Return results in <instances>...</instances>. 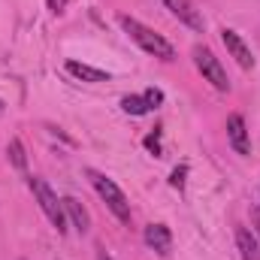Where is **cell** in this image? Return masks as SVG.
<instances>
[{"instance_id": "6da1fadb", "label": "cell", "mask_w": 260, "mask_h": 260, "mask_svg": "<svg viewBox=\"0 0 260 260\" xmlns=\"http://www.w3.org/2000/svg\"><path fill=\"white\" fill-rule=\"evenodd\" d=\"M121 27H124V34H127V37L139 46V49H142V52H148V55H154V58H160V61H173V58H176L173 43H170V40H164L160 34H154L148 24H142V21L130 18V15H121Z\"/></svg>"}, {"instance_id": "7a4b0ae2", "label": "cell", "mask_w": 260, "mask_h": 260, "mask_svg": "<svg viewBox=\"0 0 260 260\" xmlns=\"http://www.w3.org/2000/svg\"><path fill=\"white\" fill-rule=\"evenodd\" d=\"M27 188H30V194L34 200L40 203V209L46 212V218L52 221V227L64 236L67 230H70V221H67V209H64V200H58V194L49 188V182L46 179H40V176H30L27 179Z\"/></svg>"}, {"instance_id": "3957f363", "label": "cell", "mask_w": 260, "mask_h": 260, "mask_svg": "<svg viewBox=\"0 0 260 260\" xmlns=\"http://www.w3.org/2000/svg\"><path fill=\"white\" fill-rule=\"evenodd\" d=\"M88 179H91V185H94V191L100 194V200L106 203V209L121 221V224H130V203L124 191L112 182V179H106L103 173H97V170H88Z\"/></svg>"}, {"instance_id": "277c9868", "label": "cell", "mask_w": 260, "mask_h": 260, "mask_svg": "<svg viewBox=\"0 0 260 260\" xmlns=\"http://www.w3.org/2000/svg\"><path fill=\"white\" fill-rule=\"evenodd\" d=\"M194 64L197 70L203 73V79L206 82H212V88L215 91H230V79H227V70L221 67V61L215 58V52L212 49H206V46H194Z\"/></svg>"}, {"instance_id": "5b68a950", "label": "cell", "mask_w": 260, "mask_h": 260, "mask_svg": "<svg viewBox=\"0 0 260 260\" xmlns=\"http://www.w3.org/2000/svg\"><path fill=\"white\" fill-rule=\"evenodd\" d=\"M182 24H188L191 30H203L206 27V21H203V12L197 9V3L194 0H160Z\"/></svg>"}, {"instance_id": "8992f818", "label": "cell", "mask_w": 260, "mask_h": 260, "mask_svg": "<svg viewBox=\"0 0 260 260\" xmlns=\"http://www.w3.org/2000/svg\"><path fill=\"white\" fill-rule=\"evenodd\" d=\"M221 43L227 46V52H230V58H236V64L242 67V70H251L254 67V55H251V49H248V43L236 34V30H230V27H224L221 30Z\"/></svg>"}, {"instance_id": "52a82bcc", "label": "cell", "mask_w": 260, "mask_h": 260, "mask_svg": "<svg viewBox=\"0 0 260 260\" xmlns=\"http://www.w3.org/2000/svg\"><path fill=\"white\" fill-rule=\"evenodd\" d=\"M142 239H145V245H148L151 251H157L160 257H167V254L173 251V233H170L167 224H148L145 233H142Z\"/></svg>"}, {"instance_id": "ba28073f", "label": "cell", "mask_w": 260, "mask_h": 260, "mask_svg": "<svg viewBox=\"0 0 260 260\" xmlns=\"http://www.w3.org/2000/svg\"><path fill=\"white\" fill-rule=\"evenodd\" d=\"M227 139L230 145L236 148V154H251V139H248V127H245V118L239 112H233L227 118Z\"/></svg>"}, {"instance_id": "9c48e42d", "label": "cell", "mask_w": 260, "mask_h": 260, "mask_svg": "<svg viewBox=\"0 0 260 260\" xmlns=\"http://www.w3.org/2000/svg\"><path fill=\"white\" fill-rule=\"evenodd\" d=\"M236 248L242 260H260V242L248 227H236Z\"/></svg>"}, {"instance_id": "30bf717a", "label": "cell", "mask_w": 260, "mask_h": 260, "mask_svg": "<svg viewBox=\"0 0 260 260\" xmlns=\"http://www.w3.org/2000/svg\"><path fill=\"white\" fill-rule=\"evenodd\" d=\"M64 209H67V221L79 230V233H88V227H91V218H88V212H85V206L76 200V197H64Z\"/></svg>"}, {"instance_id": "8fae6325", "label": "cell", "mask_w": 260, "mask_h": 260, "mask_svg": "<svg viewBox=\"0 0 260 260\" xmlns=\"http://www.w3.org/2000/svg\"><path fill=\"white\" fill-rule=\"evenodd\" d=\"M67 73L82 79V82H109V73L106 70H97L91 64H79V61H67Z\"/></svg>"}, {"instance_id": "7c38bea8", "label": "cell", "mask_w": 260, "mask_h": 260, "mask_svg": "<svg viewBox=\"0 0 260 260\" xmlns=\"http://www.w3.org/2000/svg\"><path fill=\"white\" fill-rule=\"evenodd\" d=\"M6 154H9V160H12V167H15L18 173H24V170H27V154H24V145H21V139H18V136H15V139H9Z\"/></svg>"}, {"instance_id": "4fadbf2b", "label": "cell", "mask_w": 260, "mask_h": 260, "mask_svg": "<svg viewBox=\"0 0 260 260\" xmlns=\"http://www.w3.org/2000/svg\"><path fill=\"white\" fill-rule=\"evenodd\" d=\"M121 109H124L127 115H145V112H151V106H148V100H145L142 94H127V97L121 100Z\"/></svg>"}, {"instance_id": "5bb4252c", "label": "cell", "mask_w": 260, "mask_h": 260, "mask_svg": "<svg viewBox=\"0 0 260 260\" xmlns=\"http://www.w3.org/2000/svg\"><path fill=\"white\" fill-rule=\"evenodd\" d=\"M145 148L154 154V157H164V145H160V130H154V133H148L145 136Z\"/></svg>"}, {"instance_id": "9a60e30c", "label": "cell", "mask_w": 260, "mask_h": 260, "mask_svg": "<svg viewBox=\"0 0 260 260\" xmlns=\"http://www.w3.org/2000/svg\"><path fill=\"white\" fill-rule=\"evenodd\" d=\"M185 176H188V164H182V167H176V170H173L170 185H173L176 191H185Z\"/></svg>"}, {"instance_id": "2e32d148", "label": "cell", "mask_w": 260, "mask_h": 260, "mask_svg": "<svg viewBox=\"0 0 260 260\" xmlns=\"http://www.w3.org/2000/svg\"><path fill=\"white\" fill-rule=\"evenodd\" d=\"M142 97L148 100V106H151V109H157V106L164 103V91H160V88H148V91H145Z\"/></svg>"}, {"instance_id": "e0dca14e", "label": "cell", "mask_w": 260, "mask_h": 260, "mask_svg": "<svg viewBox=\"0 0 260 260\" xmlns=\"http://www.w3.org/2000/svg\"><path fill=\"white\" fill-rule=\"evenodd\" d=\"M251 224H254V236H257V242H260V206L251 209Z\"/></svg>"}, {"instance_id": "ac0fdd59", "label": "cell", "mask_w": 260, "mask_h": 260, "mask_svg": "<svg viewBox=\"0 0 260 260\" xmlns=\"http://www.w3.org/2000/svg\"><path fill=\"white\" fill-rule=\"evenodd\" d=\"M67 3H70V0H49V9H52V12H64Z\"/></svg>"}, {"instance_id": "d6986e66", "label": "cell", "mask_w": 260, "mask_h": 260, "mask_svg": "<svg viewBox=\"0 0 260 260\" xmlns=\"http://www.w3.org/2000/svg\"><path fill=\"white\" fill-rule=\"evenodd\" d=\"M0 109H3V100H0Z\"/></svg>"}]
</instances>
